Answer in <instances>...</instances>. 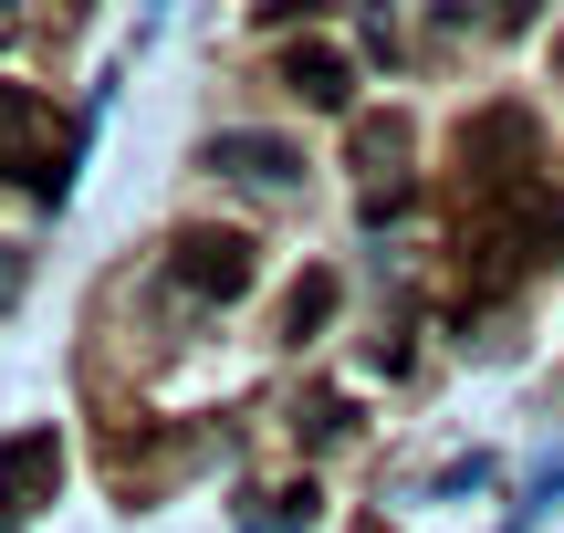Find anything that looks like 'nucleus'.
I'll return each mask as SVG.
<instances>
[{
	"label": "nucleus",
	"mask_w": 564,
	"mask_h": 533,
	"mask_svg": "<svg viewBox=\"0 0 564 533\" xmlns=\"http://www.w3.org/2000/svg\"><path fill=\"white\" fill-rule=\"evenodd\" d=\"M53 481H63V439H53V429L0 439V523L42 513V502H53Z\"/></svg>",
	"instance_id": "nucleus-4"
},
{
	"label": "nucleus",
	"mask_w": 564,
	"mask_h": 533,
	"mask_svg": "<svg viewBox=\"0 0 564 533\" xmlns=\"http://www.w3.org/2000/svg\"><path fill=\"white\" fill-rule=\"evenodd\" d=\"M314 11H335V0H262V21H272V32H293V21H314Z\"/></svg>",
	"instance_id": "nucleus-10"
},
{
	"label": "nucleus",
	"mask_w": 564,
	"mask_h": 533,
	"mask_svg": "<svg viewBox=\"0 0 564 533\" xmlns=\"http://www.w3.org/2000/svg\"><path fill=\"white\" fill-rule=\"evenodd\" d=\"M272 74L293 84L303 105H335V116L356 105V53H345V42H314V32H293V42L272 53Z\"/></svg>",
	"instance_id": "nucleus-5"
},
{
	"label": "nucleus",
	"mask_w": 564,
	"mask_h": 533,
	"mask_svg": "<svg viewBox=\"0 0 564 533\" xmlns=\"http://www.w3.org/2000/svg\"><path fill=\"white\" fill-rule=\"evenodd\" d=\"M335 293H345V283H335V272H324V262L303 272V283L282 293V346H314V335L335 325Z\"/></svg>",
	"instance_id": "nucleus-7"
},
{
	"label": "nucleus",
	"mask_w": 564,
	"mask_h": 533,
	"mask_svg": "<svg viewBox=\"0 0 564 533\" xmlns=\"http://www.w3.org/2000/svg\"><path fill=\"white\" fill-rule=\"evenodd\" d=\"M21 283H32V251H11V241H0V314L21 304Z\"/></svg>",
	"instance_id": "nucleus-8"
},
{
	"label": "nucleus",
	"mask_w": 564,
	"mask_h": 533,
	"mask_svg": "<svg viewBox=\"0 0 564 533\" xmlns=\"http://www.w3.org/2000/svg\"><path fill=\"white\" fill-rule=\"evenodd\" d=\"M398 157H408V116H366L356 126V167H366V220H398L408 188H398Z\"/></svg>",
	"instance_id": "nucleus-6"
},
{
	"label": "nucleus",
	"mask_w": 564,
	"mask_h": 533,
	"mask_svg": "<svg viewBox=\"0 0 564 533\" xmlns=\"http://www.w3.org/2000/svg\"><path fill=\"white\" fill-rule=\"evenodd\" d=\"M345 429V398H314V409H303V439H314V450H324V439H335Z\"/></svg>",
	"instance_id": "nucleus-9"
},
{
	"label": "nucleus",
	"mask_w": 564,
	"mask_h": 533,
	"mask_svg": "<svg viewBox=\"0 0 564 533\" xmlns=\"http://www.w3.org/2000/svg\"><path fill=\"white\" fill-rule=\"evenodd\" d=\"M105 116V105H95ZM95 116H53L42 95H21V84H0V178H21L42 209L74 199V157L84 137H95Z\"/></svg>",
	"instance_id": "nucleus-1"
},
{
	"label": "nucleus",
	"mask_w": 564,
	"mask_h": 533,
	"mask_svg": "<svg viewBox=\"0 0 564 533\" xmlns=\"http://www.w3.org/2000/svg\"><path fill=\"white\" fill-rule=\"evenodd\" d=\"M199 167H209V178H241V188H293L303 178L293 137H262V126H220V137L199 146Z\"/></svg>",
	"instance_id": "nucleus-3"
},
{
	"label": "nucleus",
	"mask_w": 564,
	"mask_h": 533,
	"mask_svg": "<svg viewBox=\"0 0 564 533\" xmlns=\"http://www.w3.org/2000/svg\"><path fill=\"white\" fill-rule=\"evenodd\" d=\"M251 272H262V251H251L241 230H178V241H167V283H178L188 304H241Z\"/></svg>",
	"instance_id": "nucleus-2"
}]
</instances>
